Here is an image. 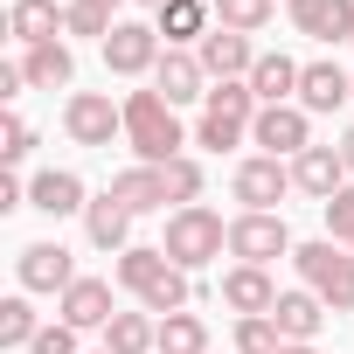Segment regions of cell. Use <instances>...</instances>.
<instances>
[{"label": "cell", "instance_id": "cell-8", "mask_svg": "<svg viewBox=\"0 0 354 354\" xmlns=\"http://www.w3.org/2000/svg\"><path fill=\"white\" fill-rule=\"evenodd\" d=\"M230 188H236V202H243V209H264V216H278V202L292 195V160L250 153V160H236Z\"/></svg>", "mask_w": 354, "mask_h": 354}, {"label": "cell", "instance_id": "cell-2", "mask_svg": "<svg viewBox=\"0 0 354 354\" xmlns=\"http://www.w3.org/2000/svg\"><path fill=\"white\" fill-rule=\"evenodd\" d=\"M188 139H195V132L181 125V111H174L160 91H125V146H132L139 167H167V160H181Z\"/></svg>", "mask_w": 354, "mask_h": 354}, {"label": "cell", "instance_id": "cell-30", "mask_svg": "<svg viewBox=\"0 0 354 354\" xmlns=\"http://www.w3.org/2000/svg\"><path fill=\"white\" fill-rule=\"evenodd\" d=\"M216 8V28H236V35H257V28H271V15H278V0H209Z\"/></svg>", "mask_w": 354, "mask_h": 354}, {"label": "cell", "instance_id": "cell-25", "mask_svg": "<svg viewBox=\"0 0 354 354\" xmlns=\"http://www.w3.org/2000/svg\"><path fill=\"white\" fill-rule=\"evenodd\" d=\"M8 28H15L21 49H42V42L63 35V8H56V0H15V8H8Z\"/></svg>", "mask_w": 354, "mask_h": 354}, {"label": "cell", "instance_id": "cell-33", "mask_svg": "<svg viewBox=\"0 0 354 354\" xmlns=\"http://www.w3.org/2000/svg\"><path fill=\"white\" fill-rule=\"evenodd\" d=\"M167 195H174V209H195L202 202V160H167Z\"/></svg>", "mask_w": 354, "mask_h": 354}, {"label": "cell", "instance_id": "cell-5", "mask_svg": "<svg viewBox=\"0 0 354 354\" xmlns=\"http://www.w3.org/2000/svg\"><path fill=\"white\" fill-rule=\"evenodd\" d=\"M292 264H299L306 292H319V299H326V313H354V250H347V243H333V236L299 243V250H292Z\"/></svg>", "mask_w": 354, "mask_h": 354}, {"label": "cell", "instance_id": "cell-21", "mask_svg": "<svg viewBox=\"0 0 354 354\" xmlns=\"http://www.w3.org/2000/svg\"><path fill=\"white\" fill-rule=\"evenodd\" d=\"M153 28H160L167 49H202V35L216 28V8H209V0H167Z\"/></svg>", "mask_w": 354, "mask_h": 354}, {"label": "cell", "instance_id": "cell-40", "mask_svg": "<svg viewBox=\"0 0 354 354\" xmlns=\"http://www.w3.org/2000/svg\"><path fill=\"white\" fill-rule=\"evenodd\" d=\"M285 354H313V340H285Z\"/></svg>", "mask_w": 354, "mask_h": 354}, {"label": "cell", "instance_id": "cell-34", "mask_svg": "<svg viewBox=\"0 0 354 354\" xmlns=\"http://www.w3.org/2000/svg\"><path fill=\"white\" fill-rule=\"evenodd\" d=\"M28 153H35V125H28V118H8V125H0V160L21 167Z\"/></svg>", "mask_w": 354, "mask_h": 354}, {"label": "cell", "instance_id": "cell-32", "mask_svg": "<svg viewBox=\"0 0 354 354\" xmlns=\"http://www.w3.org/2000/svg\"><path fill=\"white\" fill-rule=\"evenodd\" d=\"M236 354H285V333H278V319H271V313H257V319H236Z\"/></svg>", "mask_w": 354, "mask_h": 354}, {"label": "cell", "instance_id": "cell-43", "mask_svg": "<svg viewBox=\"0 0 354 354\" xmlns=\"http://www.w3.org/2000/svg\"><path fill=\"white\" fill-rule=\"evenodd\" d=\"M347 250H354V236H347Z\"/></svg>", "mask_w": 354, "mask_h": 354}, {"label": "cell", "instance_id": "cell-19", "mask_svg": "<svg viewBox=\"0 0 354 354\" xmlns=\"http://www.w3.org/2000/svg\"><path fill=\"white\" fill-rule=\"evenodd\" d=\"M347 97H354V70H340L333 56L306 63V77H299V111H340Z\"/></svg>", "mask_w": 354, "mask_h": 354}, {"label": "cell", "instance_id": "cell-17", "mask_svg": "<svg viewBox=\"0 0 354 354\" xmlns=\"http://www.w3.org/2000/svg\"><path fill=\"white\" fill-rule=\"evenodd\" d=\"M28 209H42L49 223H63V216H84L91 195H84V181H77L70 167H42L35 181H28Z\"/></svg>", "mask_w": 354, "mask_h": 354}, {"label": "cell", "instance_id": "cell-6", "mask_svg": "<svg viewBox=\"0 0 354 354\" xmlns=\"http://www.w3.org/2000/svg\"><path fill=\"white\" fill-rule=\"evenodd\" d=\"M230 257H236V264H264V271H271V257H292L285 216H264V209L230 216Z\"/></svg>", "mask_w": 354, "mask_h": 354}, {"label": "cell", "instance_id": "cell-16", "mask_svg": "<svg viewBox=\"0 0 354 354\" xmlns=\"http://www.w3.org/2000/svg\"><path fill=\"white\" fill-rule=\"evenodd\" d=\"M153 91H160L174 111L195 104V97H209V70H202V56H195V49H167L160 70H153Z\"/></svg>", "mask_w": 354, "mask_h": 354}, {"label": "cell", "instance_id": "cell-28", "mask_svg": "<svg viewBox=\"0 0 354 354\" xmlns=\"http://www.w3.org/2000/svg\"><path fill=\"white\" fill-rule=\"evenodd\" d=\"M153 354H209V319H195V313H167Z\"/></svg>", "mask_w": 354, "mask_h": 354}, {"label": "cell", "instance_id": "cell-29", "mask_svg": "<svg viewBox=\"0 0 354 354\" xmlns=\"http://www.w3.org/2000/svg\"><path fill=\"white\" fill-rule=\"evenodd\" d=\"M35 333H42V319H35V306H28V292H15V299H0V347H35Z\"/></svg>", "mask_w": 354, "mask_h": 354}, {"label": "cell", "instance_id": "cell-42", "mask_svg": "<svg viewBox=\"0 0 354 354\" xmlns=\"http://www.w3.org/2000/svg\"><path fill=\"white\" fill-rule=\"evenodd\" d=\"M139 8H153V15H160V8H167V0H139Z\"/></svg>", "mask_w": 354, "mask_h": 354}, {"label": "cell", "instance_id": "cell-23", "mask_svg": "<svg viewBox=\"0 0 354 354\" xmlns=\"http://www.w3.org/2000/svg\"><path fill=\"white\" fill-rule=\"evenodd\" d=\"M84 236H91L97 250L125 257V250H132V209H125V202H111V195H97V202L84 209Z\"/></svg>", "mask_w": 354, "mask_h": 354}, {"label": "cell", "instance_id": "cell-41", "mask_svg": "<svg viewBox=\"0 0 354 354\" xmlns=\"http://www.w3.org/2000/svg\"><path fill=\"white\" fill-rule=\"evenodd\" d=\"M91 8H104V15H111V8H118V0H91Z\"/></svg>", "mask_w": 354, "mask_h": 354}, {"label": "cell", "instance_id": "cell-20", "mask_svg": "<svg viewBox=\"0 0 354 354\" xmlns=\"http://www.w3.org/2000/svg\"><path fill=\"white\" fill-rule=\"evenodd\" d=\"M111 202H125L132 216H153V209H167L174 195H167V167H125V174H111V188H104Z\"/></svg>", "mask_w": 354, "mask_h": 354}, {"label": "cell", "instance_id": "cell-36", "mask_svg": "<svg viewBox=\"0 0 354 354\" xmlns=\"http://www.w3.org/2000/svg\"><path fill=\"white\" fill-rule=\"evenodd\" d=\"M28 354H84V347H77V326H63V319H56V326H42V333H35V347H28Z\"/></svg>", "mask_w": 354, "mask_h": 354}, {"label": "cell", "instance_id": "cell-27", "mask_svg": "<svg viewBox=\"0 0 354 354\" xmlns=\"http://www.w3.org/2000/svg\"><path fill=\"white\" fill-rule=\"evenodd\" d=\"M160 347V319L139 306V313H118L111 326H104V354H153Z\"/></svg>", "mask_w": 354, "mask_h": 354}, {"label": "cell", "instance_id": "cell-31", "mask_svg": "<svg viewBox=\"0 0 354 354\" xmlns=\"http://www.w3.org/2000/svg\"><path fill=\"white\" fill-rule=\"evenodd\" d=\"M111 28H118V21H111L104 8H91V0H63V35H84V42H97V49H104V42H111Z\"/></svg>", "mask_w": 354, "mask_h": 354}, {"label": "cell", "instance_id": "cell-22", "mask_svg": "<svg viewBox=\"0 0 354 354\" xmlns=\"http://www.w3.org/2000/svg\"><path fill=\"white\" fill-rule=\"evenodd\" d=\"M299 77H306V63H292L285 49H264L250 70V91H257V104H299Z\"/></svg>", "mask_w": 354, "mask_h": 354}, {"label": "cell", "instance_id": "cell-10", "mask_svg": "<svg viewBox=\"0 0 354 354\" xmlns=\"http://www.w3.org/2000/svg\"><path fill=\"white\" fill-rule=\"evenodd\" d=\"M160 56H167V42H160L153 21H118L111 42H104V70L111 77H146V70H160Z\"/></svg>", "mask_w": 354, "mask_h": 354}, {"label": "cell", "instance_id": "cell-24", "mask_svg": "<svg viewBox=\"0 0 354 354\" xmlns=\"http://www.w3.org/2000/svg\"><path fill=\"white\" fill-rule=\"evenodd\" d=\"M271 319H278V333H285V340H313V333L326 326V299H319V292H306V285H299V292H278Z\"/></svg>", "mask_w": 354, "mask_h": 354}, {"label": "cell", "instance_id": "cell-3", "mask_svg": "<svg viewBox=\"0 0 354 354\" xmlns=\"http://www.w3.org/2000/svg\"><path fill=\"white\" fill-rule=\"evenodd\" d=\"M257 91L250 84H209V97H202V118H195V146H209V153H230V146H243L250 139V125H257Z\"/></svg>", "mask_w": 354, "mask_h": 354}, {"label": "cell", "instance_id": "cell-38", "mask_svg": "<svg viewBox=\"0 0 354 354\" xmlns=\"http://www.w3.org/2000/svg\"><path fill=\"white\" fill-rule=\"evenodd\" d=\"M21 91H28V70L8 63V70H0V97H21Z\"/></svg>", "mask_w": 354, "mask_h": 354}, {"label": "cell", "instance_id": "cell-14", "mask_svg": "<svg viewBox=\"0 0 354 354\" xmlns=\"http://www.w3.org/2000/svg\"><path fill=\"white\" fill-rule=\"evenodd\" d=\"M285 15H292V28L299 35H313V42H354V0H285Z\"/></svg>", "mask_w": 354, "mask_h": 354}, {"label": "cell", "instance_id": "cell-9", "mask_svg": "<svg viewBox=\"0 0 354 354\" xmlns=\"http://www.w3.org/2000/svg\"><path fill=\"white\" fill-rule=\"evenodd\" d=\"M250 146L271 153V160H299V153L313 146V111H299V104H264L257 125H250Z\"/></svg>", "mask_w": 354, "mask_h": 354}, {"label": "cell", "instance_id": "cell-26", "mask_svg": "<svg viewBox=\"0 0 354 354\" xmlns=\"http://www.w3.org/2000/svg\"><path fill=\"white\" fill-rule=\"evenodd\" d=\"M21 70H28V84H35V91H63V84L77 77V56H70V42L56 35V42L28 49V56H21Z\"/></svg>", "mask_w": 354, "mask_h": 354}, {"label": "cell", "instance_id": "cell-18", "mask_svg": "<svg viewBox=\"0 0 354 354\" xmlns=\"http://www.w3.org/2000/svg\"><path fill=\"white\" fill-rule=\"evenodd\" d=\"M223 306H230L236 319H257V313H271V306H278V285H271V271H264V264H230V271H223Z\"/></svg>", "mask_w": 354, "mask_h": 354}, {"label": "cell", "instance_id": "cell-11", "mask_svg": "<svg viewBox=\"0 0 354 354\" xmlns=\"http://www.w3.org/2000/svg\"><path fill=\"white\" fill-rule=\"evenodd\" d=\"M195 56H202L209 84H250V70H257L264 49H250V35H236V28H209Z\"/></svg>", "mask_w": 354, "mask_h": 354}, {"label": "cell", "instance_id": "cell-39", "mask_svg": "<svg viewBox=\"0 0 354 354\" xmlns=\"http://www.w3.org/2000/svg\"><path fill=\"white\" fill-rule=\"evenodd\" d=\"M340 160H347V174H354V125L340 132Z\"/></svg>", "mask_w": 354, "mask_h": 354}, {"label": "cell", "instance_id": "cell-7", "mask_svg": "<svg viewBox=\"0 0 354 354\" xmlns=\"http://www.w3.org/2000/svg\"><path fill=\"white\" fill-rule=\"evenodd\" d=\"M63 132H70L77 146H111V139H125V104H111L104 91H70Z\"/></svg>", "mask_w": 354, "mask_h": 354}, {"label": "cell", "instance_id": "cell-1", "mask_svg": "<svg viewBox=\"0 0 354 354\" xmlns=\"http://www.w3.org/2000/svg\"><path fill=\"white\" fill-rule=\"evenodd\" d=\"M111 271H118V285H125V292H132V299H139L153 319H167V313H188V299H195L188 271L174 264L160 243H132V250H125Z\"/></svg>", "mask_w": 354, "mask_h": 354}, {"label": "cell", "instance_id": "cell-15", "mask_svg": "<svg viewBox=\"0 0 354 354\" xmlns=\"http://www.w3.org/2000/svg\"><path fill=\"white\" fill-rule=\"evenodd\" d=\"M347 181H354V174H347L340 146H306V153L292 160V188H299V195H313V202H333Z\"/></svg>", "mask_w": 354, "mask_h": 354}, {"label": "cell", "instance_id": "cell-37", "mask_svg": "<svg viewBox=\"0 0 354 354\" xmlns=\"http://www.w3.org/2000/svg\"><path fill=\"white\" fill-rule=\"evenodd\" d=\"M15 209H28V181L8 174V181H0V216H15Z\"/></svg>", "mask_w": 354, "mask_h": 354}, {"label": "cell", "instance_id": "cell-13", "mask_svg": "<svg viewBox=\"0 0 354 354\" xmlns=\"http://www.w3.org/2000/svg\"><path fill=\"white\" fill-rule=\"evenodd\" d=\"M56 319H63V326H77V333H104V326L118 319L111 285H104V278H77V285L56 299Z\"/></svg>", "mask_w": 354, "mask_h": 354}, {"label": "cell", "instance_id": "cell-35", "mask_svg": "<svg viewBox=\"0 0 354 354\" xmlns=\"http://www.w3.org/2000/svg\"><path fill=\"white\" fill-rule=\"evenodd\" d=\"M319 216H326V230H333V243H347L354 236V181L333 195V202H319Z\"/></svg>", "mask_w": 354, "mask_h": 354}, {"label": "cell", "instance_id": "cell-44", "mask_svg": "<svg viewBox=\"0 0 354 354\" xmlns=\"http://www.w3.org/2000/svg\"><path fill=\"white\" fill-rule=\"evenodd\" d=\"M97 354H104V347H97Z\"/></svg>", "mask_w": 354, "mask_h": 354}, {"label": "cell", "instance_id": "cell-12", "mask_svg": "<svg viewBox=\"0 0 354 354\" xmlns=\"http://www.w3.org/2000/svg\"><path fill=\"white\" fill-rule=\"evenodd\" d=\"M15 278H21V292H70L77 285V264H70V250L63 243H28L21 257H15Z\"/></svg>", "mask_w": 354, "mask_h": 354}, {"label": "cell", "instance_id": "cell-4", "mask_svg": "<svg viewBox=\"0 0 354 354\" xmlns=\"http://www.w3.org/2000/svg\"><path fill=\"white\" fill-rule=\"evenodd\" d=\"M160 250L181 264V271H202V264H216V257L230 250V223H223L216 209H202V202H195V209H174Z\"/></svg>", "mask_w": 354, "mask_h": 354}]
</instances>
